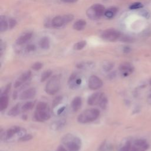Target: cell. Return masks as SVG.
Here are the masks:
<instances>
[{
  "label": "cell",
  "mask_w": 151,
  "mask_h": 151,
  "mask_svg": "<svg viewBox=\"0 0 151 151\" xmlns=\"http://www.w3.org/2000/svg\"><path fill=\"white\" fill-rule=\"evenodd\" d=\"M51 117L50 109L48 104L44 102L38 103L34 113V117L39 122H44Z\"/></svg>",
  "instance_id": "1"
},
{
  "label": "cell",
  "mask_w": 151,
  "mask_h": 151,
  "mask_svg": "<svg viewBox=\"0 0 151 151\" xmlns=\"http://www.w3.org/2000/svg\"><path fill=\"white\" fill-rule=\"evenodd\" d=\"M100 115V112L97 109H89L81 113L77 120L80 123H87L96 120Z\"/></svg>",
  "instance_id": "2"
},
{
  "label": "cell",
  "mask_w": 151,
  "mask_h": 151,
  "mask_svg": "<svg viewBox=\"0 0 151 151\" xmlns=\"http://www.w3.org/2000/svg\"><path fill=\"white\" fill-rule=\"evenodd\" d=\"M61 86L60 77L59 76H53L46 85L45 90L46 93L50 95H54L57 93Z\"/></svg>",
  "instance_id": "3"
},
{
  "label": "cell",
  "mask_w": 151,
  "mask_h": 151,
  "mask_svg": "<svg viewBox=\"0 0 151 151\" xmlns=\"http://www.w3.org/2000/svg\"><path fill=\"white\" fill-rule=\"evenodd\" d=\"M63 142L66 146L68 151H79L80 149V140L73 135L65 136L63 139Z\"/></svg>",
  "instance_id": "4"
},
{
  "label": "cell",
  "mask_w": 151,
  "mask_h": 151,
  "mask_svg": "<svg viewBox=\"0 0 151 151\" xmlns=\"http://www.w3.org/2000/svg\"><path fill=\"white\" fill-rule=\"evenodd\" d=\"M87 103L90 106L99 105L102 109L106 106L107 100L104 94L101 92H96L92 94L88 99Z\"/></svg>",
  "instance_id": "5"
},
{
  "label": "cell",
  "mask_w": 151,
  "mask_h": 151,
  "mask_svg": "<svg viewBox=\"0 0 151 151\" xmlns=\"http://www.w3.org/2000/svg\"><path fill=\"white\" fill-rule=\"evenodd\" d=\"M104 7L100 4H96L91 6L86 11L87 16L91 20H98L104 14Z\"/></svg>",
  "instance_id": "6"
},
{
  "label": "cell",
  "mask_w": 151,
  "mask_h": 151,
  "mask_svg": "<svg viewBox=\"0 0 151 151\" xmlns=\"http://www.w3.org/2000/svg\"><path fill=\"white\" fill-rule=\"evenodd\" d=\"M121 34L119 31L114 29H109L104 31L102 34V38L108 42H115L120 38Z\"/></svg>",
  "instance_id": "7"
},
{
  "label": "cell",
  "mask_w": 151,
  "mask_h": 151,
  "mask_svg": "<svg viewBox=\"0 0 151 151\" xmlns=\"http://www.w3.org/2000/svg\"><path fill=\"white\" fill-rule=\"evenodd\" d=\"M89 87L92 90H97L103 86L102 80L96 76H91L88 82Z\"/></svg>",
  "instance_id": "8"
},
{
  "label": "cell",
  "mask_w": 151,
  "mask_h": 151,
  "mask_svg": "<svg viewBox=\"0 0 151 151\" xmlns=\"http://www.w3.org/2000/svg\"><path fill=\"white\" fill-rule=\"evenodd\" d=\"M148 148L149 145L145 140L139 139L135 142L130 151H146Z\"/></svg>",
  "instance_id": "9"
},
{
  "label": "cell",
  "mask_w": 151,
  "mask_h": 151,
  "mask_svg": "<svg viewBox=\"0 0 151 151\" xmlns=\"http://www.w3.org/2000/svg\"><path fill=\"white\" fill-rule=\"evenodd\" d=\"M82 83V79L79 78L77 74L76 73H73L71 75L69 80V84L70 88L76 89L79 87V86Z\"/></svg>",
  "instance_id": "10"
},
{
  "label": "cell",
  "mask_w": 151,
  "mask_h": 151,
  "mask_svg": "<svg viewBox=\"0 0 151 151\" xmlns=\"http://www.w3.org/2000/svg\"><path fill=\"white\" fill-rule=\"evenodd\" d=\"M119 70L124 76H127L133 72V67L130 63H124L120 64Z\"/></svg>",
  "instance_id": "11"
},
{
  "label": "cell",
  "mask_w": 151,
  "mask_h": 151,
  "mask_svg": "<svg viewBox=\"0 0 151 151\" xmlns=\"http://www.w3.org/2000/svg\"><path fill=\"white\" fill-rule=\"evenodd\" d=\"M31 74V73L30 71H27L23 73L19 77V79L16 81L15 84H14V87L16 88L20 87L23 83L26 82L29 79L30 77Z\"/></svg>",
  "instance_id": "12"
},
{
  "label": "cell",
  "mask_w": 151,
  "mask_h": 151,
  "mask_svg": "<svg viewBox=\"0 0 151 151\" xmlns=\"http://www.w3.org/2000/svg\"><path fill=\"white\" fill-rule=\"evenodd\" d=\"M36 94V90L34 88H31L24 91L20 95V99L21 100H27L34 97Z\"/></svg>",
  "instance_id": "13"
},
{
  "label": "cell",
  "mask_w": 151,
  "mask_h": 151,
  "mask_svg": "<svg viewBox=\"0 0 151 151\" xmlns=\"http://www.w3.org/2000/svg\"><path fill=\"white\" fill-rule=\"evenodd\" d=\"M65 24L66 23H65V20L63 16H59L55 17L52 20V26L55 28L61 27Z\"/></svg>",
  "instance_id": "14"
},
{
  "label": "cell",
  "mask_w": 151,
  "mask_h": 151,
  "mask_svg": "<svg viewBox=\"0 0 151 151\" xmlns=\"http://www.w3.org/2000/svg\"><path fill=\"white\" fill-rule=\"evenodd\" d=\"M32 33H27L22 36H21L16 42L17 44L18 45H23L26 43L28 41H29L32 37Z\"/></svg>",
  "instance_id": "15"
},
{
  "label": "cell",
  "mask_w": 151,
  "mask_h": 151,
  "mask_svg": "<svg viewBox=\"0 0 151 151\" xmlns=\"http://www.w3.org/2000/svg\"><path fill=\"white\" fill-rule=\"evenodd\" d=\"M82 104V100L81 97H80L79 96L76 97L73 100L72 103V107L73 111H74V112L78 111L81 108Z\"/></svg>",
  "instance_id": "16"
},
{
  "label": "cell",
  "mask_w": 151,
  "mask_h": 151,
  "mask_svg": "<svg viewBox=\"0 0 151 151\" xmlns=\"http://www.w3.org/2000/svg\"><path fill=\"white\" fill-rule=\"evenodd\" d=\"M9 104V97L7 94H4L0 99V110L1 111L5 110Z\"/></svg>",
  "instance_id": "17"
},
{
  "label": "cell",
  "mask_w": 151,
  "mask_h": 151,
  "mask_svg": "<svg viewBox=\"0 0 151 151\" xmlns=\"http://www.w3.org/2000/svg\"><path fill=\"white\" fill-rule=\"evenodd\" d=\"M86 25V22L83 20H79L77 21L73 25V29L77 31H80L84 29Z\"/></svg>",
  "instance_id": "18"
},
{
  "label": "cell",
  "mask_w": 151,
  "mask_h": 151,
  "mask_svg": "<svg viewBox=\"0 0 151 151\" xmlns=\"http://www.w3.org/2000/svg\"><path fill=\"white\" fill-rule=\"evenodd\" d=\"M20 131V128L17 126L12 127L9 129L6 132V136L7 138L12 137L14 135L19 133Z\"/></svg>",
  "instance_id": "19"
},
{
  "label": "cell",
  "mask_w": 151,
  "mask_h": 151,
  "mask_svg": "<svg viewBox=\"0 0 151 151\" xmlns=\"http://www.w3.org/2000/svg\"><path fill=\"white\" fill-rule=\"evenodd\" d=\"M9 27V23L6 20V18L3 16L1 17L0 19V31L1 32H4L6 31Z\"/></svg>",
  "instance_id": "20"
},
{
  "label": "cell",
  "mask_w": 151,
  "mask_h": 151,
  "mask_svg": "<svg viewBox=\"0 0 151 151\" xmlns=\"http://www.w3.org/2000/svg\"><path fill=\"white\" fill-rule=\"evenodd\" d=\"M40 46L42 49L46 50L50 47V41L48 37H43L40 41Z\"/></svg>",
  "instance_id": "21"
},
{
  "label": "cell",
  "mask_w": 151,
  "mask_h": 151,
  "mask_svg": "<svg viewBox=\"0 0 151 151\" xmlns=\"http://www.w3.org/2000/svg\"><path fill=\"white\" fill-rule=\"evenodd\" d=\"M117 12V9L115 7H112L106 10L104 13V16L108 19H112Z\"/></svg>",
  "instance_id": "22"
},
{
  "label": "cell",
  "mask_w": 151,
  "mask_h": 151,
  "mask_svg": "<svg viewBox=\"0 0 151 151\" xmlns=\"http://www.w3.org/2000/svg\"><path fill=\"white\" fill-rule=\"evenodd\" d=\"M34 103H33L32 102H28L22 106L21 110L23 112H27L31 110L34 107Z\"/></svg>",
  "instance_id": "23"
},
{
  "label": "cell",
  "mask_w": 151,
  "mask_h": 151,
  "mask_svg": "<svg viewBox=\"0 0 151 151\" xmlns=\"http://www.w3.org/2000/svg\"><path fill=\"white\" fill-rule=\"evenodd\" d=\"M87 42L86 41H81L74 45L73 49L76 50H80L86 46Z\"/></svg>",
  "instance_id": "24"
},
{
  "label": "cell",
  "mask_w": 151,
  "mask_h": 151,
  "mask_svg": "<svg viewBox=\"0 0 151 151\" xmlns=\"http://www.w3.org/2000/svg\"><path fill=\"white\" fill-rule=\"evenodd\" d=\"M19 113H20L19 104H17L11 109V110L9 113V115L12 116H17Z\"/></svg>",
  "instance_id": "25"
},
{
  "label": "cell",
  "mask_w": 151,
  "mask_h": 151,
  "mask_svg": "<svg viewBox=\"0 0 151 151\" xmlns=\"http://www.w3.org/2000/svg\"><path fill=\"white\" fill-rule=\"evenodd\" d=\"M52 72L51 70H46L44 72H43V73L42 74L41 76V82H45L47 79H49L50 76L52 75Z\"/></svg>",
  "instance_id": "26"
},
{
  "label": "cell",
  "mask_w": 151,
  "mask_h": 151,
  "mask_svg": "<svg viewBox=\"0 0 151 151\" xmlns=\"http://www.w3.org/2000/svg\"><path fill=\"white\" fill-rule=\"evenodd\" d=\"M143 7V4L142 3L137 2V3H135L132 4L129 7V9L130 10H136V9H142Z\"/></svg>",
  "instance_id": "27"
},
{
  "label": "cell",
  "mask_w": 151,
  "mask_h": 151,
  "mask_svg": "<svg viewBox=\"0 0 151 151\" xmlns=\"http://www.w3.org/2000/svg\"><path fill=\"white\" fill-rule=\"evenodd\" d=\"M43 67V64L40 62H37V63H35L33 66H32V69L34 70H36V71H37V70H40Z\"/></svg>",
  "instance_id": "28"
},
{
  "label": "cell",
  "mask_w": 151,
  "mask_h": 151,
  "mask_svg": "<svg viewBox=\"0 0 151 151\" xmlns=\"http://www.w3.org/2000/svg\"><path fill=\"white\" fill-rule=\"evenodd\" d=\"M62 97L59 96H57L56 97L54 100H53V107L57 106L59 103H60V102H62Z\"/></svg>",
  "instance_id": "29"
},
{
  "label": "cell",
  "mask_w": 151,
  "mask_h": 151,
  "mask_svg": "<svg viewBox=\"0 0 151 151\" xmlns=\"http://www.w3.org/2000/svg\"><path fill=\"white\" fill-rule=\"evenodd\" d=\"M63 17H64L66 24H67V23L71 22L73 20V18H74V17H73V16L72 14L65 15V16H63Z\"/></svg>",
  "instance_id": "30"
},
{
  "label": "cell",
  "mask_w": 151,
  "mask_h": 151,
  "mask_svg": "<svg viewBox=\"0 0 151 151\" xmlns=\"http://www.w3.org/2000/svg\"><path fill=\"white\" fill-rule=\"evenodd\" d=\"M131 143L130 142H127L126 143V145L123 146L121 149L120 151H130V149H131Z\"/></svg>",
  "instance_id": "31"
},
{
  "label": "cell",
  "mask_w": 151,
  "mask_h": 151,
  "mask_svg": "<svg viewBox=\"0 0 151 151\" xmlns=\"http://www.w3.org/2000/svg\"><path fill=\"white\" fill-rule=\"evenodd\" d=\"M16 24H17V21L15 19H10L9 21V26L10 29H13V27H14L16 26Z\"/></svg>",
  "instance_id": "32"
},
{
  "label": "cell",
  "mask_w": 151,
  "mask_h": 151,
  "mask_svg": "<svg viewBox=\"0 0 151 151\" xmlns=\"http://www.w3.org/2000/svg\"><path fill=\"white\" fill-rule=\"evenodd\" d=\"M113 64L112 63H107L106 64H105L104 66H103V69L105 70L106 72H108L109 70H110L113 67Z\"/></svg>",
  "instance_id": "33"
},
{
  "label": "cell",
  "mask_w": 151,
  "mask_h": 151,
  "mask_svg": "<svg viewBox=\"0 0 151 151\" xmlns=\"http://www.w3.org/2000/svg\"><path fill=\"white\" fill-rule=\"evenodd\" d=\"M32 138H33L32 135H26L23 136L22 137H21L20 140L21 141H28V140H30V139H31Z\"/></svg>",
  "instance_id": "34"
},
{
  "label": "cell",
  "mask_w": 151,
  "mask_h": 151,
  "mask_svg": "<svg viewBox=\"0 0 151 151\" xmlns=\"http://www.w3.org/2000/svg\"><path fill=\"white\" fill-rule=\"evenodd\" d=\"M36 50V46L33 44H29L27 47V51L29 52H33Z\"/></svg>",
  "instance_id": "35"
},
{
  "label": "cell",
  "mask_w": 151,
  "mask_h": 151,
  "mask_svg": "<svg viewBox=\"0 0 151 151\" xmlns=\"http://www.w3.org/2000/svg\"><path fill=\"white\" fill-rule=\"evenodd\" d=\"M121 40L124 42H128V43H130V42H133V39L129 37H122Z\"/></svg>",
  "instance_id": "36"
},
{
  "label": "cell",
  "mask_w": 151,
  "mask_h": 151,
  "mask_svg": "<svg viewBox=\"0 0 151 151\" xmlns=\"http://www.w3.org/2000/svg\"><path fill=\"white\" fill-rule=\"evenodd\" d=\"M56 151H68V150L66 149V148L64 147L63 146H60L57 147Z\"/></svg>",
  "instance_id": "37"
},
{
  "label": "cell",
  "mask_w": 151,
  "mask_h": 151,
  "mask_svg": "<svg viewBox=\"0 0 151 151\" xmlns=\"http://www.w3.org/2000/svg\"><path fill=\"white\" fill-rule=\"evenodd\" d=\"M77 1V0H62V1L64 3H75Z\"/></svg>",
  "instance_id": "38"
},
{
  "label": "cell",
  "mask_w": 151,
  "mask_h": 151,
  "mask_svg": "<svg viewBox=\"0 0 151 151\" xmlns=\"http://www.w3.org/2000/svg\"><path fill=\"white\" fill-rule=\"evenodd\" d=\"M64 109H65V107H63L60 108V109L58 110V112H57V114H58V115H60V114L63 112V110H64Z\"/></svg>",
  "instance_id": "39"
},
{
  "label": "cell",
  "mask_w": 151,
  "mask_h": 151,
  "mask_svg": "<svg viewBox=\"0 0 151 151\" xmlns=\"http://www.w3.org/2000/svg\"><path fill=\"white\" fill-rule=\"evenodd\" d=\"M147 103H149V104L151 105V94H150V95L148 96V97H147Z\"/></svg>",
  "instance_id": "40"
},
{
  "label": "cell",
  "mask_w": 151,
  "mask_h": 151,
  "mask_svg": "<svg viewBox=\"0 0 151 151\" xmlns=\"http://www.w3.org/2000/svg\"><path fill=\"white\" fill-rule=\"evenodd\" d=\"M130 48L129 47H126L124 49V52L125 53H128V52H130Z\"/></svg>",
  "instance_id": "41"
},
{
  "label": "cell",
  "mask_w": 151,
  "mask_h": 151,
  "mask_svg": "<svg viewBox=\"0 0 151 151\" xmlns=\"http://www.w3.org/2000/svg\"><path fill=\"white\" fill-rule=\"evenodd\" d=\"M149 83H150V84L151 85V79L150 80V81H149Z\"/></svg>",
  "instance_id": "42"
}]
</instances>
